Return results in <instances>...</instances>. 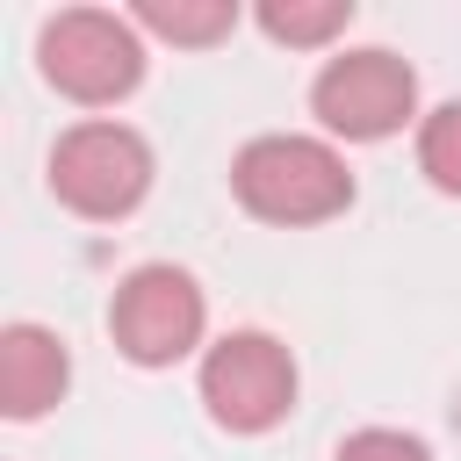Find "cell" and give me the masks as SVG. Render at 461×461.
I'll return each mask as SVG.
<instances>
[{
  "label": "cell",
  "instance_id": "6da1fadb",
  "mask_svg": "<svg viewBox=\"0 0 461 461\" xmlns=\"http://www.w3.org/2000/svg\"><path fill=\"white\" fill-rule=\"evenodd\" d=\"M230 194L259 216V223H331L353 202V173L324 137H295V130H267L230 158Z\"/></svg>",
  "mask_w": 461,
  "mask_h": 461
},
{
  "label": "cell",
  "instance_id": "7a4b0ae2",
  "mask_svg": "<svg viewBox=\"0 0 461 461\" xmlns=\"http://www.w3.org/2000/svg\"><path fill=\"white\" fill-rule=\"evenodd\" d=\"M36 72L79 108H115L144 79V29L108 7H65L36 29Z\"/></svg>",
  "mask_w": 461,
  "mask_h": 461
},
{
  "label": "cell",
  "instance_id": "3957f363",
  "mask_svg": "<svg viewBox=\"0 0 461 461\" xmlns=\"http://www.w3.org/2000/svg\"><path fill=\"white\" fill-rule=\"evenodd\" d=\"M50 194L86 216V223H115L130 216L144 194H151V144L115 122V115H94V122H72L58 144H50Z\"/></svg>",
  "mask_w": 461,
  "mask_h": 461
},
{
  "label": "cell",
  "instance_id": "277c9868",
  "mask_svg": "<svg viewBox=\"0 0 461 461\" xmlns=\"http://www.w3.org/2000/svg\"><path fill=\"white\" fill-rule=\"evenodd\" d=\"M202 331H209V303H202V288H194L187 267H166V259L130 267L115 281V295H108V339L137 367L187 360L202 346Z\"/></svg>",
  "mask_w": 461,
  "mask_h": 461
},
{
  "label": "cell",
  "instance_id": "5b68a950",
  "mask_svg": "<svg viewBox=\"0 0 461 461\" xmlns=\"http://www.w3.org/2000/svg\"><path fill=\"white\" fill-rule=\"evenodd\" d=\"M310 115L331 137H346V144H382V137H396L418 115V72L396 50H382V43L339 50L310 79Z\"/></svg>",
  "mask_w": 461,
  "mask_h": 461
},
{
  "label": "cell",
  "instance_id": "8992f818",
  "mask_svg": "<svg viewBox=\"0 0 461 461\" xmlns=\"http://www.w3.org/2000/svg\"><path fill=\"white\" fill-rule=\"evenodd\" d=\"M202 403L223 432H274L295 411V353L274 331H223L202 353Z\"/></svg>",
  "mask_w": 461,
  "mask_h": 461
},
{
  "label": "cell",
  "instance_id": "52a82bcc",
  "mask_svg": "<svg viewBox=\"0 0 461 461\" xmlns=\"http://www.w3.org/2000/svg\"><path fill=\"white\" fill-rule=\"evenodd\" d=\"M72 389V353L50 324H7L0 331V411L14 425L58 411Z\"/></svg>",
  "mask_w": 461,
  "mask_h": 461
},
{
  "label": "cell",
  "instance_id": "ba28073f",
  "mask_svg": "<svg viewBox=\"0 0 461 461\" xmlns=\"http://www.w3.org/2000/svg\"><path fill=\"white\" fill-rule=\"evenodd\" d=\"M144 36H166V43H180V50H202V43H223L230 29H238V7L230 0H137V14H130Z\"/></svg>",
  "mask_w": 461,
  "mask_h": 461
},
{
  "label": "cell",
  "instance_id": "9c48e42d",
  "mask_svg": "<svg viewBox=\"0 0 461 461\" xmlns=\"http://www.w3.org/2000/svg\"><path fill=\"white\" fill-rule=\"evenodd\" d=\"M274 43H288V50H317V43H331V36H346V22H353V0H259V14H252Z\"/></svg>",
  "mask_w": 461,
  "mask_h": 461
},
{
  "label": "cell",
  "instance_id": "30bf717a",
  "mask_svg": "<svg viewBox=\"0 0 461 461\" xmlns=\"http://www.w3.org/2000/svg\"><path fill=\"white\" fill-rule=\"evenodd\" d=\"M418 173L439 194H461V101H439L418 122Z\"/></svg>",
  "mask_w": 461,
  "mask_h": 461
},
{
  "label": "cell",
  "instance_id": "8fae6325",
  "mask_svg": "<svg viewBox=\"0 0 461 461\" xmlns=\"http://www.w3.org/2000/svg\"><path fill=\"white\" fill-rule=\"evenodd\" d=\"M331 461H432V447L418 432H396V425H360V432L339 439Z\"/></svg>",
  "mask_w": 461,
  "mask_h": 461
}]
</instances>
